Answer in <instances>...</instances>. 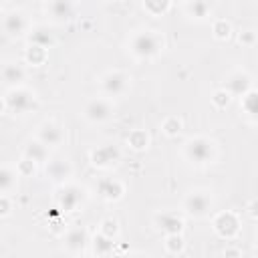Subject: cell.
Wrapping results in <instances>:
<instances>
[{
	"label": "cell",
	"instance_id": "obj_1",
	"mask_svg": "<svg viewBox=\"0 0 258 258\" xmlns=\"http://www.w3.org/2000/svg\"><path fill=\"white\" fill-rule=\"evenodd\" d=\"M127 48L139 60L155 58L161 52V48H163V34L159 30H151V28L137 30V32H133L129 36Z\"/></svg>",
	"mask_w": 258,
	"mask_h": 258
},
{
	"label": "cell",
	"instance_id": "obj_2",
	"mask_svg": "<svg viewBox=\"0 0 258 258\" xmlns=\"http://www.w3.org/2000/svg\"><path fill=\"white\" fill-rule=\"evenodd\" d=\"M183 157L189 163L202 167V165L212 163L218 157V147H216V143L210 137L196 135V137H191V139L185 141V145H183Z\"/></svg>",
	"mask_w": 258,
	"mask_h": 258
},
{
	"label": "cell",
	"instance_id": "obj_3",
	"mask_svg": "<svg viewBox=\"0 0 258 258\" xmlns=\"http://www.w3.org/2000/svg\"><path fill=\"white\" fill-rule=\"evenodd\" d=\"M36 95L24 87H12L4 95V111L12 115H26L36 109Z\"/></svg>",
	"mask_w": 258,
	"mask_h": 258
},
{
	"label": "cell",
	"instance_id": "obj_4",
	"mask_svg": "<svg viewBox=\"0 0 258 258\" xmlns=\"http://www.w3.org/2000/svg\"><path fill=\"white\" fill-rule=\"evenodd\" d=\"M115 115V103L111 97H95L85 103L83 107V119L91 125L107 123Z\"/></svg>",
	"mask_w": 258,
	"mask_h": 258
},
{
	"label": "cell",
	"instance_id": "obj_5",
	"mask_svg": "<svg viewBox=\"0 0 258 258\" xmlns=\"http://www.w3.org/2000/svg\"><path fill=\"white\" fill-rule=\"evenodd\" d=\"M101 91L105 97H121L127 93L129 85H131V77L125 71H107L101 79H99Z\"/></svg>",
	"mask_w": 258,
	"mask_h": 258
},
{
	"label": "cell",
	"instance_id": "obj_6",
	"mask_svg": "<svg viewBox=\"0 0 258 258\" xmlns=\"http://www.w3.org/2000/svg\"><path fill=\"white\" fill-rule=\"evenodd\" d=\"M212 196L206 189H194L183 198V212L191 218H206L212 212Z\"/></svg>",
	"mask_w": 258,
	"mask_h": 258
},
{
	"label": "cell",
	"instance_id": "obj_7",
	"mask_svg": "<svg viewBox=\"0 0 258 258\" xmlns=\"http://www.w3.org/2000/svg\"><path fill=\"white\" fill-rule=\"evenodd\" d=\"M85 202V189L75 183H60L56 189V206L60 212H77Z\"/></svg>",
	"mask_w": 258,
	"mask_h": 258
},
{
	"label": "cell",
	"instance_id": "obj_8",
	"mask_svg": "<svg viewBox=\"0 0 258 258\" xmlns=\"http://www.w3.org/2000/svg\"><path fill=\"white\" fill-rule=\"evenodd\" d=\"M89 157H91V163H93L95 167H99V169H109V167H113V165L119 163V159H121V149H119L115 143H107V145L95 147V149L89 153Z\"/></svg>",
	"mask_w": 258,
	"mask_h": 258
},
{
	"label": "cell",
	"instance_id": "obj_9",
	"mask_svg": "<svg viewBox=\"0 0 258 258\" xmlns=\"http://www.w3.org/2000/svg\"><path fill=\"white\" fill-rule=\"evenodd\" d=\"M224 89L232 95V97H244L248 91H252V77L246 71H232L226 77Z\"/></svg>",
	"mask_w": 258,
	"mask_h": 258
},
{
	"label": "cell",
	"instance_id": "obj_10",
	"mask_svg": "<svg viewBox=\"0 0 258 258\" xmlns=\"http://www.w3.org/2000/svg\"><path fill=\"white\" fill-rule=\"evenodd\" d=\"M36 139H40L48 147H58L64 141V127L56 121H44L36 129Z\"/></svg>",
	"mask_w": 258,
	"mask_h": 258
},
{
	"label": "cell",
	"instance_id": "obj_11",
	"mask_svg": "<svg viewBox=\"0 0 258 258\" xmlns=\"http://www.w3.org/2000/svg\"><path fill=\"white\" fill-rule=\"evenodd\" d=\"M2 30L6 36L14 38V36H22L28 30V20L24 16V12L20 10H10L4 14L2 18Z\"/></svg>",
	"mask_w": 258,
	"mask_h": 258
},
{
	"label": "cell",
	"instance_id": "obj_12",
	"mask_svg": "<svg viewBox=\"0 0 258 258\" xmlns=\"http://www.w3.org/2000/svg\"><path fill=\"white\" fill-rule=\"evenodd\" d=\"M214 230L218 236L222 238H234L240 230V222H238V216L234 212H220L216 218H214Z\"/></svg>",
	"mask_w": 258,
	"mask_h": 258
},
{
	"label": "cell",
	"instance_id": "obj_13",
	"mask_svg": "<svg viewBox=\"0 0 258 258\" xmlns=\"http://www.w3.org/2000/svg\"><path fill=\"white\" fill-rule=\"evenodd\" d=\"M95 189H97L99 198H103V200H107V202H117V200H121V198H123V191H125L123 183H121L119 179H115V177H101V179L97 181Z\"/></svg>",
	"mask_w": 258,
	"mask_h": 258
},
{
	"label": "cell",
	"instance_id": "obj_14",
	"mask_svg": "<svg viewBox=\"0 0 258 258\" xmlns=\"http://www.w3.org/2000/svg\"><path fill=\"white\" fill-rule=\"evenodd\" d=\"M87 244H91V240H89V232H87L85 228H73V230H69V232L64 234V238H62V246H64V250L71 252V254L83 252V250L87 248Z\"/></svg>",
	"mask_w": 258,
	"mask_h": 258
},
{
	"label": "cell",
	"instance_id": "obj_15",
	"mask_svg": "<svg viewBox=\"0 0 258 258\" xmlns=\"http://www.w3.org/2000/svg\"><path fill=\"white\" fill-rule=\"evenodd\" d=\"M46 14L54 22H67L75 16V2L73 0H48Z\"/></svg>",
	"mask_w": 258,
	"mask_h": 258
},
{
	"label": "cell",
	"instance_id": "obj_16",
	"mask_svg": "<svg viewBox=\"0 0 258 258\" xmlns=\"http://www.w3.org/2000/svg\"><path fill=\"white\" fill-rule=\"evenodd\" d=\"M153 222H155V228L161 230L165 236L167 234H181V230H183V220L175 212H161L153 218Z\"/></svg>",
	"mask_w": 258,
	"mask_h": 258
},
{
	"label": "cell",
	"instance_id": "obj_17",
	"mask_svg": "<svg viewBox=\"0 0 258 258\" xmlns=\"http://www.w3.org/2000/svg\"><path fill=\"white\" fill-rule=\"evenodd\" d=\"M44 171H46V177H50L52 181L64 183V181L71 177L73 167H71V163H69L67 159H48Z\"/></svg>",
	"mask_w": 258,
	"mask_h": 258
},
{
	"label": "cell",
	"instance_id": "obj_18",
	"mask_svg": "<svg viewBox=\"0 0 258 258\" xmlns=\"http://www.w3.org/2000/svg\"><path fill=\"white\" fill-rule=\"evenodd\" d=\"M24 79H26V71L22 64H18V62H4L2 64V83L8 89L20 87Z\"/></svg>",
	"mask_w": 258,
	"mask_h": 258
},
{
	"label": "cell",
	"instance_id": "obj_19",
	"mask_svg": "<svg viewBox=\"0 0 258 258\" xmlns=\"http://www.w3.org/2000/svg\"><path fill=\"white\" fill-rule=\"evenodd\" d=\"M214 2L212 0H187L185 2V12L194 20H206L212 16Z\"/></svg>",
	"mask_w": 258,
	"mask_h": 258
},
{
	"label": "cell",
	"instance_id": "obj_20",
	"mask_svg": "<svg viewBox=\"0 0 258 258\" xmlns=\"http://www.w3.org/2000/svg\"><path fill=\"white\" fill-rule=\"evenodd\" d=\"M24 157L32 159L34 163H46L48 161V145H44L40 139H32L24 147Z\"/></svg>",
	"mask_w": 258,
	"mask_h": 258
},
{
	"label": "cell",
	"instance_id": "obj_21",
	"mask_svg": "<svg viewBox=\"0 0 258 258\" xmlns=\"http://www.w3.org/2000/svg\"><path fill=\"white\" fill-rule=\"evenodd\" d=\"M52 42H54V38H52L50 30L46 26H32L28 30V44H36V46L48 48Z\"/></svg>",
	"mask_w": 258,
	"mask_h": 258
},
{
	"label": "cell",
	"instance_id": "obj_22",
	"mask_svg": "<svg viewBox=\"0 0 258 258\" xmlns=\"http://www.w3.org/2000/svg\"><path fill=\"white\" fill-rule=\"evenodd\" d=\"M91 246H93V254H97V256H109L113 252V248H115V242H113V238H109V236H105V234L99 232L91 240Z\"/></svg>",
	"mask_w": 258,
	"mask_h": 258
},
{
	"label": "cell",
	"instance_id": "obj_23",
	"mask_svg": "<svg viewBox=\"0 0 258 258\" xmlns=\"http://www.w3.org/2000/svg\"><path fill=\"white\" fill-rule=\"evenodd\" d=\"M16 177H18V169H12L10 165H4L0 169V189H2V194L12 191V187L16 185Z\"/></svg>",
	"mask_w": 258,
	"mask_h": 258
},
{
	"label": "cell",
	"instance_id": "obj_24",
	"mask_svg": "<svg viewBox=\"0 0 258 258\" xmlns=\"http://www.w3.org/2000/svg\"><path fill=\"white\" fill-rule=\"evenodd\" d=\"M24 60L32 67H40L46 62V48L36 46V44H28L26 52H24Z\"/></svg>",
	"mask_w": 258,
	"mask_h": 258
},
{
	"label": "cell",
	"instance_id": "obj_25",
	"mask_svg": "<svg viewBox=\"0 0 258 258\" xmlns=\"http://www.w3.org/2000/svg\"><path fill=\"white\" fill-rule=\"evenodd\" d=\"M242 109L250 119L258 121V91H248L242 97Z\"/></svg>",
	"mask_w": 258,
	"mask_h": 258
},
{
	"label": "cell",
	"instance_id": "obj_26",
	"mask_svg": "<svg viewBox=\"0 0 258 258\" xmlns=\"http://www.w3.org/2000/svg\"><path fill=\"white\" fill-rule=\"evenodd\" d=\"M127 145L131 149H135V151H141V149H145L149 145V135L145 131H141V129H135V131H131L127 135Z\"/></svg>",
	"mask_w": 258,
	"mask_h": 258
},
{
	"label": "cell",
	"instance_id": "obj_27",
	"mask_svg": "<svg viewBox=\"0 0 258 258\" xmlns=\"http://www.w3.org/2000/svg\"><path fill=\"white\" fill-rule=\"evenodd\" d=\"M169 6H171V0H143V8L153 16L165 14L169 10Z\"/></svg>",
	"mask_w": 258,
	"mask_h": 258
},
{
	"label": "cell",
	"instance_id": "obj_28",
	"mask_svg": "<svg viewBox=\"0 0 258 258\" xmlns=\"http://www.w3.org/2000/svg\"><path fill=\"white\" fill-rule=\"evenodd\" d=\"M165 250L169 254H179L183 250V238H181V234H167L165 236Z\"/></svg>",
	"mask_w": 258,
	"mask_h": 258
},
{
	"label": "cell",
	"instance_id": "obj_29",
	"mask_svg": "<svg viewBox=\"0 0 258 258\" xmlns=\"http://www.w3.org/2000/svg\"><path fill=\"white\" fill-rule=\"evenodd\" d=\"M99 232L105 234V236H109V238H115V236L119 234V222H117L115 218H105V220L101 222Z\"/></svg>",
	"mask_w": 258,
	"mask_h": 258
},
{
	"label": "cell",
	"instance_id": "obj_30",
	"mask_svg": "<svg viewBox=\"0 0 258 258\" xmlns=\"http://www.w3.org/2000/svg\"><path fill=\"white\" fill-rule=\"evenodd\" d=\"M212 30H214V36H216V38L224 40V38H228V36H230L232 26H230V22H226V20H216V22H214V26H212Z\"/></svg>",
	"mask_w": 258,
	"mask_h": 258
},
{
	"label": "cell",
	"instance_id": "obj_31",
	"mask_svg": "<svg viewBox=\"0 0 258 258\" xmlns=\"http://www.w3.org/2000/svg\"><path fill=\"white\" fill-rule=\"evenodd\" d=\"M212 101H214V105H216L218 109H224V107H228V105H230L232 95H230L226 89H218V91L212 95Z\"/></svg>",
	"mask_w": 258,
	"mask_h": 258
},
{
	"label": "cell",
	"instance_id": "obj_32",
	"mask_svg": "<svg viewBox=\"0 0 258 258\" xmlns=\"http://www.w3.org/2000/svg\"><path fill=\"white\" fill-rule=\"evenodd\" d=\"M161 129H163L167 135H177V133L181 131V121H179L177 117H167V119L163 121Z\"/></svg>",
	"mask_w": 258,
	"mask_h": 258
},
{
	"label": "cell",
	"instance_id": "obj_33",
	"mask_svg": "<svg viewBox=\"0 0 258 258\" xmlns=\"http://www.w3.org/2000/svg\"><path fill=\"white\" fill-rule=\"evenodd\" d=\"M34 161L32 159H28V157H24L20 163H18V173H22V175H30V173H34Z\"/></svg>",
	"mask_w": 258,
	"mask_h": 258
},
{
	"label": "cell",
	"instance_id": "obj_34",
	"mask_svg": "<svg viewBox=\"0 0 258 258\" xmlns=\"http://www.w3.org/2000/svg\"><path fill=\"white\" fill-rule=\"evenodd\" d=\"M10 214V200H8V194H2L0 198V216H8Z\"/></svg>",
	"mask_w": 258,
	"mask_h": 258
},
{
	"label": "cell",
	"instance_id": "obj_35",
	"mask_svg": "<svg viewBox=\"0 0 258 258\" xmlns=\"http://www.w3.org/2000/svg\"><path fill=\"white\" fill-rule=\"evenodd\" d=\"M254 40H256V34L252 30H244L240 34V42H244V44H254Z\"/></svg>",
	"mask_w": 258,
	"mask_h": 258
},
{
	"label": "cell",
	"instance_id": "obj_36",
	"mask_svg": "<svg viewBox=\"0 0 258 258\" xmlns=\"http://www.w3.org/2000/svg\"><path fill=\"white\" fill-rule=\"evenodd\" d=\"M248 216L250 218H254V220H258V200H252L250 204H248Z\"/></svg>",
	"mask_w": 258,
	"mask_h": 258
},
{
	"label": "cell",
	"instance_id": "obj_37",
	"mask_svg": "<svg viewBox=\"0 0 258 258\" xmlns=\"http://www.w3.org/2000/svg\"><path fill=\"white\" fill-rule=\"evenodd\" d=\"M4 2H6V0H4Z\"/></svg>",
	"mask_w": 258,
	"mask_h": 258
},
{
	"label": "cell",
	"instance_id": "obj_38",
	"mask_svg": "<svg viewBox=\"0 0 258 258\" xmlns=\"http://www.w3.org/2000/svg\"><path fill=\"white\" fill-rule=\"evenodd\" d=\"M185 2H187V0H185Z\"/></svg>",
	"mask_w": 258,
	"mask_h": 258
}]
</instances>
